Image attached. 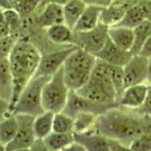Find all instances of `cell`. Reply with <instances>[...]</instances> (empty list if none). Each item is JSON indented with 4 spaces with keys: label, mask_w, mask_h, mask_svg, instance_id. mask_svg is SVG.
<instances>
[{
    "label": "cell",
    "mask_w": 151,
    "mask_h": 151,
    "mask_svg": "<svg viewBox=\"0 0 151 151\" xmlns=\"http://www.w3.org/2000/svg\"><path fill=\"white\" fill-rule=\"evenodd\" d=\"M94 132L108 139L131 145L137 137L151 132V116L138 109L116 106L97 116Z\"/></svg>",
    "instance_id": "1"
},
{
    "label": "cell",
    "mask_w": 151,
    "mask_h": 151,
    "mask_svg": "<svg viewBox=\"0 0 151 151\" xmlns=\"http://www.w3.org/2000/svg\"><path fill=\"white\" fill-rule=\"evenodd\" d=\"M41 53L27 39L16 40L9 55V63L14 81V93L11 101V112L27 83L35 77L40 63Z\"/></svg>",
    "instance_id": "2"
},
{
    "label": "cell",
    "mask_w": 151,
    "mask_h": 151,
    "mask_svg": "<svg viewBox=\"0 0 151 151\" xmlns=\"http://www.w3.org/2000/svg\"><path fill=\"white\" fill-rule=\"evenodd\" d=\"M76 92L94 103L118 106L116 92L109 76L108 64L99 60H96L88 83Z\"/></svg>",
    "instance_id": "3"
},
{
    "label": "cell",
    "mask_w": 151,
    "mask_h": 151,
    "mask_svg": "<svg viewBox=\"0 0 151 151\" xmlns=\"http://www.w3.org/2000/svg\"><path fill=\"white\" fill-rule=\"evenodd\" d=\"M96 60L95 55L78 47L67 57L63 70L64 79L70 91H78L88 83Z\"/></svg>",
    "instance_id": "4"
},
{
    "label": "cell",
    "mask_w": 151,
    "mask_h": 151,
    "mask_svg": "<svg viewBox=\"0 0 151 151\" xmlns=\"http://www.w3.org/2000/svg\"><path fill=\"white\" fill-rule=\"evenodd\" d=\"M50 77H34L27 83L13 107V114H28L36 116L44 112L42 90Z\"/></svg>",
    "instance_id": "5"
},
{
    "label": "cell",
    "mask_w": 151,
    "mask_h": 151,
    "mask_svg": "<svg viewBox=\"0 0 151 151\" xmlns=\"http://www.w3.org/2000/svg\"><path fill=\"white\" fill-rule=\"evenodd\" d=\"M69 88L64 79L63 67L44 84L42 90V105L44 110L56 113L64 110L69 96Z\"/></svg>",
    "instance_id": "6"
},
{
    "label": "cell",
    "mask_w": 151,
    "mask_h": 151,
    "mask_svg": "<svg viewBox=\"0 0 151 151\" xmlns=\"http://www.w3.org/2000/svg\"><path fill=\"white\" fill-rule=\"evenodd\" d=\"M108 26L99 23L95 28L86 32H75V45L96 55L108 40Z\"/></svg>",
    "instance_id": "7"
},
{
    "label": "cell",
    "mask_w": 151,
    "mask_h": 151,
    "mask_svg": "<svg viewBox=\"0 0 151 151\" xmlns=\"http://www.w3.org/2000/svg\"><path fill=\"white\" fill-rule=\"evenodd\" d=\"M113 107H116V106L98 104V103L88 101L83 96H81L78 92L70 91L68 99H67V104L65 106V108H64L63 112L73 116V118H75L77 114L81 112H92L99 116V114L106 112L107 110H109V109H111Z\"/></svg>",
    "instance_id": "8"
},
{
    "label": "cell",
    "mask_w": 151,
    "mask_h": 151,
    "mask_svg": "<svg viewBox=\"0 0 151 151\" xmlns=\"http://www.w3.org/2000/svg\"><path fill=\"white\" fill-rule=\"evenodd\" d=\"M76 47V45H70L49 53L41 54L40 63L35 77H51L57 73L64 66L67 57L73 53Z\"/></svg>",
    "instance_id": "9"
},
{
    "label": "cell",
    "mask_w": 151,
    "mask_h": 151,
    "mask_svg": "<svg viewBox=\"0 0 151 151\" xmlns=\"http://www.w3.org/2000/svg\"><path fill=\"white\" fill-rule=\"evenodd\" d=\"M19 122V129L12 142L6 146L8 150L14 149H30L34 142L37 140L34 129L35 116L28 114H15Z\"/></svg>",
    "instance_id": "10"
},
{
    "label": "cell",
    "mask_w": 151,
    "mask_h": 151,
    "mask_svg": "<svg viewBox=\"0 0 151 151\" xmlns=\"http://www.w3.org/2000/svg\"><path fill=\"white\" fill-rule=\"evenodd\" d=\"M124 85L125 88L131 85L147 83L148 73V57L136 54L123 66ZM148 84V83H147Z\"/></svg>",
    "instance_id": "11"
},
{
    "label": "cell",
    "mask_w": 151,
    "mask_h": 151,
    "mask_svg": "<svg viewBox=\"0 0 151 151\" xmlns=\"http://www.w3.org/2000/svg\"><path fill=\"white\" fill-rule=\"evenodd\" d=\"M95 56L97 60H101L106 64L123 67L131 60L133 54L131 53V51L124 50L122 47H118L114 42L110 40V38H108V40L106 41L103 49Z\"/></svg>",
    "instance_id": "12"
},
{
    "label": "cell",
    "mask_w": 151,
    "mask_h": 151,
    "mask_svg": "<svg viewBox=\"0 0 151 151\" xmlns=\"http://www.w3.org/2000/svg\"><path fill=\"white\" fill-rule=\"evenodd\" d=\"M36 23L44 29L64 23L63 6L53 2H41L40 9L36 13Z\"/></svg>",
    "instance_id": "13"
},
{
    "label": "cell",
    "mask_w": 151,
    "mask_h": 151,
    "mask_svg": "<svg viewBox=\"0 0 151 151\" xmlns=\"http://www.w3.org/2000/svg\"><path fill=\"white\" fill-rule=\"evenodd\" d=\"M149 92V84L131 85L124 88L122 95L118 101V106L129 108V109H138L145 103L146 97Z\"/></svg>",
    "instance_id": "14"
},
{
    "label": "cell",
    "mask_w": 151,
    "mask_h": 151,
    "mask_svg": "<svg viewBox=\"0 0 151 151\" xmlns=\"http://www.w3.org/2000/svg\"><path fill=\"white\" fill-rule=\"evenodd\" d=\"M137 2H121L116 0H111L110 3L106 6H103L101 14V23L104 25L111 27L116 26L123 19L129 8L134 6Z\"/></svg>",
    "instance_id": "15"
},
{
    "label": "cell",
    "mask_w": 151,
    "mask_h": 151,
    "mask_svg": "<svg viewBox=\"0 0 151 151\" xmlns=\"http://www.w3.org/2000/svg\"><path fill=\"white\" fill-rule=\"evenodd\" d=\"M75 142L85 149V151H110L109 139L96 132H88L75 134Z\"/></svg>",
    "instance_id": "16"
},
{
    "label": "cell",
    "mask_w": 151,
    "mask_h": 151,
    "mask_svg": "<svg viewBox=\"0 0 151 151\" xmlns=\"http://www.w3.org/2000/svg\"><path fill=\"white\" fill-rule=\"evenodd\" d=\"M47 35L52 42L63 47L75 45V30L65 23L47 28Z\"/></svg>",
    "instance_id": "17"
},
{
    "label": "cell",
    "mask_w": 151,
    "mask_h": 151,
    "mask_svg": "<svg viewBox=\"0 0 151 151\" xmlns=\"http://www.w3.org/2000/svg\"><path fill=\"white\" fill-rule=\"evenodd\" d=\"M103 6H86L82 15L76 24L75 32H86L95 28L101 23V14Z\"/></svg>",
    "instance_id": "18"
},
{
    "label": "cell",
    "mask_w": 151,
    "mask_h": 151,
    "mask_svg": "<svg viewBox=\"0 0 151 151\" xmlns=\"http://www.w3.org/2000/svg\"><path fill=\"white\" fill-rule=\"evenodd\" d=\"M14 93V81L10 68L9 58L0 62V97L10 101L13 98Z\"/></svg>",
    "instance_id": "19"
},
{
    "label": "cell",
    "mask_w": 151,
    "mask_h": 151,
    "mask_svg": "<svg viewBox=\"0 0 151 151\" xmlns=\"http://www.w3.org/2000/svg\"><path fill=\"white\" fill-rule=\"evenodd\" d=\"M108 36L110 40L124 50L131 51L134 42L133 29L122 27V26H111L108 28Z\"/></svg>",
    "instance_id": "20"
},
{
    "label": "cell",
    "mask_w": 151,
    "mask_h": 151,
    "mask_svg": "<svg viewBox=\"0 0 151 151\" xmlns=\"http://www.w3.org/2000/svg\"><path fill=\"white\" fill-rule=\"evenodd\" d=\"M85 8L86 4L81 0H69L63 6L64 23L73 29Z\"/></svg>",
    "instance_id": "21"
},
{
    "label": "cell",
    "mask_w": 151,
    "mask_h": 151,
    "mask_svg": "<svg viewBox=\"0 0 151 151\" xmlns=\"http://www.w3.org/2000/svg\"><path fill=\"white\" fill-rule=\"evenodd\" d=\"M19 129V122L15 114H9L0 120V144L8 146L12 142Z\"/></svg>",
    "instance_id": "22"
},
{
    "label": "cell",
    "mask_w": 151,
    "mask_h": 151,
    "mask_svg": "<svg viewBox=\"0 0 151 151\" xmlns=\"http://www.w3.org/2000/svg\"><path fill=\"white\" fill-rule=\"evenodd\" d=\"M54 112L44 111L38 114L34 119V129L37 139H44L50 133L53 132Z\"/></svg>",
    "instance_id": "23"
},
{
    "label": "cell",
    "mask_w": 151,
    "mask_h": 151,
    "mask_svg": "<svg viewBox=\"0 0 151 151\" xmlns=\"http://www.w3.org/2000/svg\"><path fill=\"white\" fill-rule=\"evenodd\" d=\"M47 148L53 151H60L75 142L73 133H57L52 132L42 139Z\"/></svg>",
    "instance_id": "24"
},
{
    "label": "cell",
    "mask_w": 151,
    "mask_h": 151,
    "mask_svg": "<svg viewBox=\"0 0 151 151\" xmlns=\"http://www.w3.org/2000/svg\"><path fill=\"white\" fill-rule=\"evenodd\" d=\"M133 32H134V42L131 49V53L133 55H136L140 53L146 41L148 40L149 36L151 35V22L148 21L142 22V24H139L133 29Z\"/></svg>",
    "instance_id": "25"
},
{
    "label": "cell",
    "mask_w": 151,
    "mask_h": 151,
    "mask_svg": "<svg viewBox=\"0 0 151 151\" xmlns=\"http://www.w3.org/2000/svg\"><path fill=\"white\" fill-rule=\"evenodd\" d=\"M97 120V114L92 112H81L73 118V133L93 132Z\"/></svg>",
    "instance_id": "26"
},
{
    "label": "cell",
    "mask_w": 151,
    "mask_h": 151,
    "mask_svg": "<svg viewBox=\"0 0 151 151\" xmlns=\"http://www.w3.org/2000/svg\"><path fill=\"white\" fill-rule=\"evenodd\" d=\"M145 21L146 19L144 17L142 10H140L138 4L135 3L134 6H132L131 8L127 9V11L123 16V19L116 26H122V27H126V28L134 29L136 26H138L139 24H142Z\"/></svg>",
    "instance_id": "27"
},
{
    "label": "cell",
    "mask_w": 151,
    "mask_h": 151,
    "mask_svg": "<svg viewBox=\"0 0 151 151\" xmlns=\"http://www.w3.org/2000/svg\"><path fill=\"white\" fill-rule=\"evenodd\" d=\"M53 132L73 133V118L63 111L54 113Z\"/></svg>",
    "instance_id": "28"
},
{
    "label": "cell",
    "mask_w": 151,
    "mask_h": 151,
    "mask_svg": "<svg viewBox=\"0 0 151 151\" xmlns=\"http://www.w3.org/2000/svg\"><path fill=\"white\" fill-rule=\"evenodd\" d=\"M108 70H109V76H110L111 82H112L114 90L116 92V104L119 101L120 96L122 95L125 85H124V73H123L122 66H113L108 64Z\"/></svg>",
    "instance_id": "29"
},
{
    "label": "cell",
    "mask_w": 151,
    "mask_h": 151,
    "mask_svg": "<svg viewBox=\"0 0 151 151\" xmlns=\"http://www.w3.org/2000/svg\"><path fill=\"white\" fill-rule=\"evenodd\" d=\"M42 0H21L15 6L14 10L19 13L22 19L34 15L39 11Z\"/></svg>",
    "instance_id": "30"
},
{
    "label": "cell",
    "mask_w": 151,
    "mask_h": 151,
    "mask_svg": "<svg viewBox=\"0 0 151 151\" xmlns=\"http://www.w3.org/2000/svg\"><path fill=\"white\" fill-rule=\"evenodd\" d=\"M16 40L17 39L11 35L6 36V37H0V62L6 58H9V55Z\"/></svg>",
    "instance_id": "31"
},
{
    "label": "cell",
    "mask_w": 151,
    "mask_h": 151,
    "mask_svg": "<svg viewBox=\"0 0 151 151\" xmlns=\"http://www.w3.org/2000/svg\"><path fill=\"white\" fill-rule=\"evenodd\" d=\"M129 146L135 151H151V132L137 137Z\"/></svg>",
    "instance_id": "32"
},
{
    "label": "cell",
    "mask_w": 151,
    "mask_h": 151,
    "mask_svg": "<svg viewBox=\"0 0 151 151\" xmlns=\"http://www.w3.org/2000/svg\"><path fill=\"white\" fill-rule=\"evenodd\" d=\"M137 4L142 10L146 21L151 22V0H139Z\"/></svg>",
    "instance_id": "33"
},
{
    "label": "cell",
    "mask_w": 151,
    "mask_h": 151,
    "mask_svg": "<svg viewBox=\"0 0 151 151\" xmlns=\"http://www.w3.org/2000/svg\"><path fill=\"white\" fill-rule=\"evenodd\" d=\"M109 145H110V151H135L131 148L129 145H125L112 139H109Z\"/></svg>",
    "instance_id": "34"
},
{
    "label": "cell",
    "mask_w": 151,
    "mask_h": 151,
    "mask_svg": "<svg viewBox=\"0 0 151 151\" xmlns=\"http://www.w3.org/2000/svg\"><path fill=\"white\" fill-rule=\"evenodd\" d=\"M11 104L10 101L0 97V120L6 118V116L11 114Z\"/></svg>",
    "instance_id": "35"
},
{
    "label": "cell",
    "mask_w": 151,
    "mask_h": 151,
    "mask_svg": "<svg viewBox=\"0 0 151 151\" xmlns=\"http://www.w3.org/2000/svg\"><path fill=\"white\" fill-rule=\"evenodd\" d=\"M138 110L144 113V114H147V116H151V88L150 86H149V92L147 97H146L145 103L142 104V107L138 108Z\"/></svg>",
    "instance_id": "36"
},
{
    "label": "cell",
    "mask_w": 151,
    "mask_h": 151,
    "mask_svg": "<svg viewBox=\"0 0 151 151\" xmlns=\"http://www.w3.org/2000/svg\"><path fill=\"white\" fill-rule=\"evenodd\" d=\"M30 151H53V150L47 148L42 139H37L34 142V145L30 147Z\"/></svg>",
    "instance_id": "37"
},
{
    "label": "cell",
    "mask_w": 151,
    "mask_h": 151,
    "mask_svg": "<svg viewBox=\"0 0 151 151\" xmlns=\"http://www.w3.org/2000/svg\"><path fill=\"white\" fill-rule=\"evenodd\" d=\"M140 55L142 56H146V57H150L151 56V35L149 36L148 40L146 41L145 45L142 47V51H140Z\"/></svg>",
    "instance_id": "38"
},
{
    "label": "cell",
    "mask_w": 151,
    "mask_h": 151,
    "mask_svg": "<svg viewBox=\"0 0 151 151\" xmlns=\"http://www.w3.org/2000/svg\"><path fill=\"white\" fill-rule=\"evenodd\" d=\"M86 6H106L110 3L111 0H81Z\"/></svg>",
    "instance_id": "39"
},
{
    "label": "cell",
    "mask_w": 151,
    "mask_h": 151,
    "mask_svg": "<svg viewBox=\"0 0 151 151\" xmlns=\"http://www.w3.org/2000/svg\"><path fill=\"white\" fill-rule=\"evenodd\" d=\"M60 151H85V149L80 144L73 142V144H70L69 146H67L66 148H64L63 150Z\"/></svg>",
    "instance_id": "40"
},
{
    "label": "cell",
    "mask_w": 151,
    "mask_h": 151,
    "mask_svg": "<svg viewBox=\"0 0 151 151\" xmlns=\"http://www.w3.org/2000/svg\"><path fill=\"white\" fill-rule=\"evenodd\" d=\"M13 9L12 4L10 2V0H0V10H10Z\"/></svg>",
    "instance_id": "41"
},
{
    "label": "cell",
    "mask_w": 151,
    "mask_h": 151,
    "mask_svg": "<svg viewBox=\"0 0 151 151\" xmlns=\"http://www.w3.org/2000/svg\"><path fill=\"white\" fill-rule=\"evenodd\" d=\"M147 83L151 84V56L148 57V73H147Z\"/></svg>",
    "instance_id": "42"
},
{
    "label": "cell",
    "mask_w": 151,
    "mask_h": 151,
    "mask_svg": "<svg viewBox=\"0 0 151 151\" xmlns=\"http://www.w3.org/2000/svg\"><path fill=\"white\" fill-rule=\"evenodd\" d=\"M69 0H42V2L47 3V2H53L57 3V4H60V6H64L66 2H68Z\"/></svg>",
    "instance_id": "43"
},
{
    "label": "cell",
    "mask_w": 151,
    "mask_h": 151,
    "mask_svg": "<svg viewBox=\"0 0 151 151\" xmlns=\"http://www.w3.org/2000/svg\"><path fill=\"white\" fill-rule=\"evenodd\" d=\"M21 0H10V2H11V4H12V6H13V9L15 8V6L17 4V3L19 2Z\"/></svg>",
    "instance_id": "44"
},
{
    "label": "cell",
    "mask_w": 151,
    "mask_h": 151,
    "mask_svg": "<svg viewBox=\"0 0 151 151\" xmlns=\"http://www.w3.org/2000/svg\"><path fill=\"white\" fill-rule=\"evenodd\" d=\"M116 1H121V2H138L139 0H116Z\"/></svg>",
    "instance_id": "45"
},
{
    "label": "cell",
    "mask_w": 151,
    "mask_h": 151,
    "mask_svg": "<svg viewBox=\"0 0 151 151\" xmlns=\"http://www.w3.org/2000/svg\"><path fill=\"white\" fill-rule=\"evenodd\" d=\"M6 151H30V149H14V150H8Z\"/></svg>",
    "instance_id": "46"
},
{
    "label": "cell",
    "mask_w": 151,
    "mask_h": 151,
    "mask_svg": "<svg viewBox=\"0 0 151 151\" xmlns=\"http://www.w3.org/2000/svg\"><path fill=\"white\" fill-rule=\"evenodd\" d=\"M0 151H6V147L3 146L2 144H0Z\"/></svg>",
    "instance_id": "47"
},
{
    "label": "cell",
    "mask_w": 151,
    "mask_h": 151,
    "mask_svg": "<svg viewBox=\"0 0 151 151\" xmlns=\"http://www.w3.org/2000/svg\"><path fill=\"white\" fill-rule=\"evenodd\" d=\"M149 86H150V88H151V84H150V85H149Z\"/></svg>",
    "instance_id": "48"
},
{
    "label": "cell",
    "mask_w": 151,
    "mask_h": 151,
    "mask_svg": "<svg viewBox=\"0 0 151 151\" xmlns=\"http://www.w3.org/2000/svg\"><path fill=\"white\" fill-rule=\"evenodd\" d=\"M0 11H3V10H0Z\"/></svg>",
    "instance_id": "49"
}]
</instances>
